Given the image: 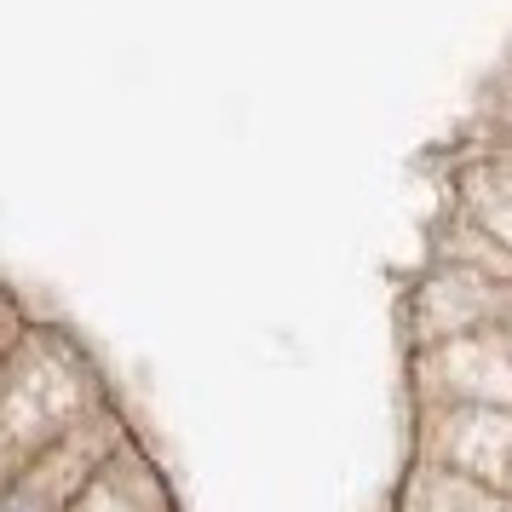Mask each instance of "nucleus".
<instances>
[{
  "label": "nucleus",
  "instance_id": "obj_1",
  "mask_svg": "<svg viewBox=\"0 0 512 512\" xmlns=\"http://www.w3.org/2000/svg\"><path fill=\"white\" fill-rule=\"evenodd\" d=\"M127 438V426L116 420V409L104 403L98 415H87L75 432L41 449L29 466H18L0 484V512H64L81 495V484L93 478L98 466L116 455V443Z\"/></svg>",
  "mask_w": 512,
  "mask_h": 512
},
{
  "label": "nucleus",
  "instance_id": "obj_3",
  "mask_svg": "<svg viewBox=\"0 0 512 512\" xmlns=\"http://www.w3.org/2000/svg\"><path fill=\"white\" fill-rule=\"evenodd\" d=\"M29 328V317H24V305L12 300V294H6V288H0V357H6V351H12V340H18V334H24Z\"/></svg>",
  "mask_w": 512,
  "mask_h": 512
},
{
  "label": "nucleus",
  "instance_id": "obj_2",
  "mask_svg": "<svg viewBox=\"0 0 512 512\" xmlns=\"http://www.w3.org/2000/svg\"><path fill=\"white\" fill-rule=\"evenodd\" d=\"M64 512H167V495H162L156 466L133 449V438H121L116 455L81 484V495Z\"/></svg>",
  "mask_w": 512,
  "mask_h": 512
}]
</instances>
